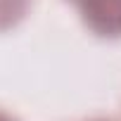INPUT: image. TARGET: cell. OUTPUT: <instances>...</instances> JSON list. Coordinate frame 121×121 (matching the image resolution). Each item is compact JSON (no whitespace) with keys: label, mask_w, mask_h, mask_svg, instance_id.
Listing matches in <instances>:
<instances>
[{"label":"cell","mask_w":121,"mask_h":121,"mask_svg":"<svg viewBox=\"0 0 121 121\" xmlns=\"http://www.w3.org/2000/svg\"><path fill=\"white\" fill-rule=\"evenodd\" d=\"M81 22L100 38H121V0H71Z\"/></svg>","instance_id":"1"},{"label":"cell","mask_w":121,"mask_h":121,"mask_svg":"<svg viewBox=\"0 0 121 121\" xmlns=\"http://www.w3.org/2000/svg\"><path fill=\"white\" fill-rule=\"evenodd\" d=\"M31 0H0V31H10L24 22Z\"/></svg>","instance_id":"2"},{"label":"cell","mask_w":121,"mask_h":121,"mask_svg":"<svg viewBox=\"0 0 121 121\" xmlns=\"http://www.w3.org/2000/svg\"><path fill=\"white\" fill-rule=\"evenodd\" d=\"M0 121H17V119L10 116V114H5V112H0Z\"/></svg>","instance_id":"3"},{"label":"cell","mask_w":121,"mask_h":121,"mask_svg":"<svg viewBox=\"0 0 121 121\" xmlns=\"http://www.w3.org/2000/svg\"><path fill=\"white\" fill-rule=\"evenodd\" d=\"M93 121H104V119H93Z\"/></svg>","instance_id":"4"}]
</instances>
